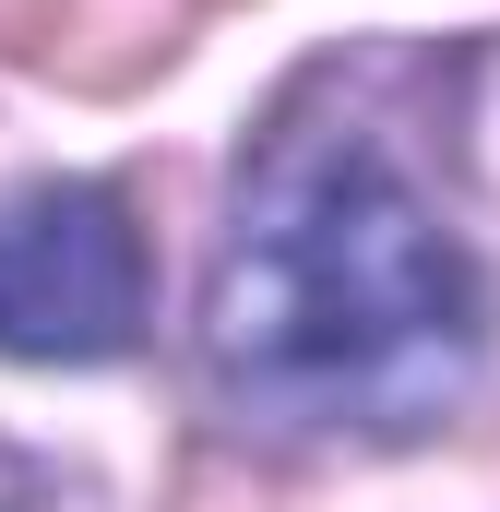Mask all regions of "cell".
<instances>
[{
    "mask_svg": "<svg viewBox=\"0 0 500 512\" xmlns=\"http://www.w3.org/2000/svg\"><path fill=\"white\" fill-rule=\"evenodd\" d=\"M167 48H179V12L167 0H0V60L36 72V84L120 96Z\"/></svg>",
    "mask_w": 500,
    "mask_h": 512,
    "instance_id": "3957f363",
    "label": "cell"
},
{
    "mask_svg": "<svg viewBox=\"0 0 500 512\" xmlns=\"http://www.w3.org/2000/svg\"><path fill=\"white\" fill-rule=\"evenodd\" d=\"M489 358V274L417 179L393 72L322 60L239 155L203 370L286 429H405Z\"/></svg>",
    "mask_w": 500,
    "mask_h": 512,
    "instance_id": "6da1fadb",
    "label": "cell"
},
{
    "mask_svg": "<svg viewBox=\"0 0 500 512\" xmlns=\"http://www.w3.org/2000/svg\"><path fill=\"white\" fill-rule=\"evenodd\" d=\"M143 334V227L96 179H36L0 203V346L12 358H120Z\"/></svg>",
    "mask_w": 500,
    "mask_h": 512,
    "instance_id": "7a4b0ae2",
    "label": "cell"
}]
</instances>
